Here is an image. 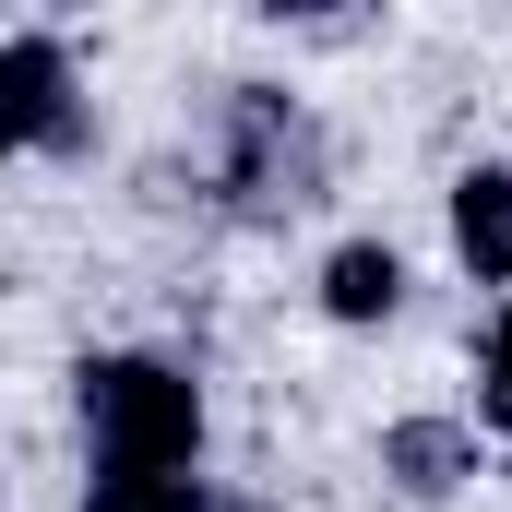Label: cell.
<instances>
[{
  "label": "cell",
  "instance_id": "cell-1",
  "mask_svg": "<svg viewBox=\"0 0 512 512\" xmlns=\"http://www.w3.org/2000/svg\"><path fill=\"white\" fill-rule=\"evenodd\" d=\"M84 417H96V453H108L120 477H179L191 441H203L191 382L155 370V358H96V370H84Z\"/></svg>",
  "mask_w": 512,
  "mask_h": 512
},
{
  "label": "cell",
  "instance_id": "cell-2",
  "mask_svg": "<svg viewBox=\"0 0 512 512\" xmlns=\"http://www.w3.org/2000/svg\"><path fill=\"white\" fill-rule=\"evenodd\" d=\"M60 84H72V72H60V48H36V36H24V48H0V155H24L36 131H60Z\"/></svg>",
  "mask_w": 512,
  "mask_h": 512
},
{
  "label": "cell",
  "instance_id": "cell-3",
  "mask_svg": "<svg viewBox=\"0 0 512 512\" xmlns=\"http://www.w3.org/2000/svg\"><path fill=\"white\" fill-rule=\"evenodd\" d=\"M453 251L477 262L489 286H512V167H477L453 191Z\"/></svg>",
  "mask_w": 512,
  "mask_h": 512
},
{
  "label": "cell",
  "instance_id": "cell-4",
  "mask_svg": "<svg viewBox=\"0 0 512 512\" xmlns=\"http://www.w3.org/2000/svg\"><path fill=\"white\" fill-rule=\"evenodd\" d=\"M393 298H405V262L393 251H334V274H322V310L334 322H382Z\"/></svg>",
  "mask_w": 512,
  "mask_h": 512
},
{
  "label": "cell",
  "instance_id": "cell-5",
  "mask_svg": "<svg viewBox=\"0 0 512 512\" xmlns=\"http://www.w3.org/2000/svg\"><path fill=\"white\" fill-rule=\"evenodd\" d=\"M84 512H215V501H203L191 477H120V465H108V477H96V501H84Z\"/></svg>",
  "mask_w": 512,
  "mask_h": 512
},
{
  "label": "cell",
  "instance_id": "cell-6",
  "mask_svg": "<svg viewBox=\"0 0 512 512\" xmlns=\"http://www.w3.org/2000/svg\"><path fill=\"white\" fill-rule=\"evenodd\" d=\"M393 465H405V489H453L465 441H453V429H393Z\"/></svg>",
  "mask_w": 512,
  "mask_h": 512
},
{
  "label": "cell",
  "instance_id": "cell-7",
  "mask_svg": "<svg viewBox=\"0 0 512 512\" xmlns=\"http://www.w3.org/2000/svg\"><path fill=\"white\" fill-rule=\"evenodd\" d=\"M489 417L512 429V310H501V334H489Z\"/></svg>",
  "mask_w": 512,
  "mask_h": 512
}]
</instances>
